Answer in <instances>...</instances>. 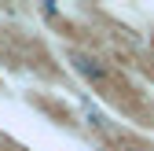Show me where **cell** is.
<instances>
[{
    "instance_id": "6da1fadb",
    "label": "cell",
    "mask_w": 154,
    "mask_h": 151,
    "mask_svg": "<svg viewBox=\"0 0 154 151\" xmlns=\"http://www.w3.org/2000/svg\"><path fill=\"white\" fill-rule=\"evenodd\" d=\"M66 59H70V66L81 74L85 81H99L103 74H106V70H103V63H99V59H92V55H85V52H70Z\"/></svg>"
}]
</instances>
